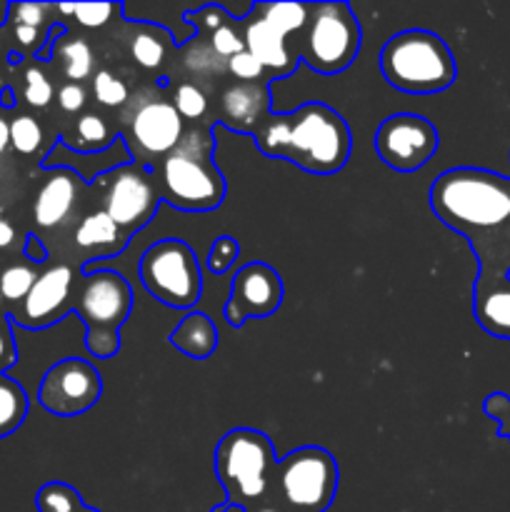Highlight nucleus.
I'll use <instances>...</instances> for the list:
<instances>
[{"instance_id":"nucleus-1","label":"nucleus","mask_w":510,"mask_h":512,"mask_svg":"<svg viewBox=\"0 0 510 512\" xmlns=\"http://www.w3.org/2000/svg\"><path fill=\"white\" fill-rule=\"evenodd\" d=\"M255 145L268 158L288 160L305 173H338L350 158V128L338 110L305 103L293 113L268 115L255 130Z\"/></svg>"},{"instance_id":"nucleus-2","label":"nucleus","mask_w":510,"mask_h":512,"mask_svg":"<svg viewBox=\"0 0 510 512\" xmlns=\"http://www.w3.org/2000/svg\"><path fill=\"white\" fill-rule=\"evenodd\" d=\"M430 208L465 238L510 223V178L483 168H453L430 185Z\"/></svg>"},{"instance_id":"nucleus-3","label":"nucleus","mask_w":510,"mask_h":512,"mask_svg":"<svg viewBox=\"0 0 510 512\" xmlns=\"http://www.w3.org/2000/svg\"><path fill=\"white\" fill-rule=\"evenodd\" d=\"M160 198L188 213L215 210L225 198V178L213 163L208 128H190L173 153L160 160Z\"/></svg>"},{"instance_id":"nucleus-4","label":"nucleus","mask_w":510,"mask_h":512,"mask_svg":"<svg viewBox=\"0 0 510 512\" xmlns=\"http://www.w3.org/2000/svg\"><path fill=\"white\" fill-rule=\"evenodd\" d=\"M278 458L270 438L253 428H235L220 438L215 448V475L225 490V505L213 508H250L270 498V485Z\"/></svg>"},{"instance_id":"nucleus-5","label":"nucleus","mask_w":510,"mask_h":512,"mask_svg":"<svg viewBox=\"0 0 510 512\" xmlns=\"http://www.w3.org/2000/svg\"><path fill=\"white\" fill-rule=\"evenodd\" d=\"M380 70L393 88L430 95L455 83V58L445 40L430 30H403L380 50Z\"/></svg>"},{"instance_id":"nucleus-6","label":"nucleus","mask_w":510,"mask_h":512,"mask_svg":"<svg viewBox=\"0 0 510 512\" xmlns=\"http://www.w3.org/2000/svg\"><path fill=\"white\" fill-rule=\"evenodd\" d=\"M85 323V348L93 358H113L120 350V328L133 308V293L115 270H85L83 288L73 303Z\"/></svg>"},{"instance_id":"nucleus-7","label":"nucleus","mask_w":510,"mask_h":512,"mask_svg":"<svg viewBox=\"0 0 510 512\" xmlns=\"http://www.w3.org/2000/svg\"><path fill=\"white\" fill-rule=\"evenodd\" d=\"M338 493V463L315 445L293 450L278 460L270 498L288 512H325Z\"/></svg>"},{"instance_id":"nucleus-8","label":"nucleus","mask_w":510,"mask_h":512,"mask_svg":"<svg viewBox=\"0 0 510 512\" xmlns=\"http://www.w3.org/2000/svg\"><path fill=\"white\" fill-rule=\"evenodd\" d=\"M120 130L135 163L148 165L173 153L183 140V118L160 90L143 88L125 103Z\"/></svg>"},{"instance_id":"nucleus-9","label":"nucleus","mask_w":510,"mask_h":512,"mask_svg":"<svg viewBox=\"0 0 510 512\" xmlns=\"http://www.w3.org/2000/svg\"><path fill=\"white\" fill-rule=\"evenodd\" d=\"M360 50V25L348 3H310L300 58L323 75L343 73Z\"/></svg>"},{"instance_id":"nucleus-10","label":"nucleus","mask_w":510,"mask_h":512,"mask_svg":"<svg viewBox=\"0 0 510 512\" xmlns=\"http://www.w3.org/2000/svg\"><path fill=\"white\" fill-rule=\"evenodd\" d=\"M140 283L168 308H193L203 293V275L193 248L183 240L165 238L150 245L140 258Z\"/></svg>"},{"instance_id":"nucleus-11","label":"nucleus","mask_w":510,"mask_h":512,"mask_svg":"<svg viewBox=\"0 0 510 512\" xmlns=\"http://www.w3.org/2000/svg\"><path fill=\"white\" fill-rule=\"evenodd\" d=\"M98 180L103 183V210L128 238L150 223L158 210L160 190L148 165L120 163Z\"/></svg>"},{"instance_id":"nucleus-12","label":"nucleus","mask_w":510,"mask_h":512,"mask_svg":"<svg viewBox=\"0 0 510 512\" xmlns=\"http://www.w3.org/2000/svg\"><path fill=\"white\" fill-rule=\"evenodd\" d=\"M103 395V378L83 358L58 360L43 375L38 388V403L58 418H75L93 408Z\"/></svg>"},{"instance_id":"nucleus-13","label":"nucleus","mask_w":510,"mask_h":512,"mask_svg":"<svg viewBox=\"0 0 510 512\" xmlns=\"http://www.w3.org/2000/svg\"><path fill=\"white\" fill-rule=\"evenodd\" d=\"M440 135L430 120L415 113L390 115L375 133V150L388 168L413 173L428 165L438 150Z\"/></svg>"},{"instance_id":"nucleus-14","label":"nucleus","mask_w":510,"mask_h":512,"mask_svg":"<svg viewBox=\"0 0 510 512\" xmlns=\"http://www.w3.org/2000/svg\"><path fill=\"white\" fill-rule=\"evenodd\" d=\"M283 303V280L270 265L250 263L235 273L230 283L225 320L240 328L248 318H268Z\"/></svg>"},{"instance_id":"nucleus-15","label":"nucleus","mask_w":510,"mask_h":512,"mask_svg":"<svg viewBox=\"0 0 510 512\" xmlns=\"http://www.w3.org/2000/svg\"><path fill=\"white\" fill-rule=\"evenodd\" d=\"M73 283L75 273L70 265H55V268L45 270L43 275H38L28 298L13 313L15 323L30 330H43L48 325L58 323L70 310Z\"/></svg>"},{"instance_id":"nucleus-16","label":"nucleus","mask_w":510,"mask_h":512,"mask_svg":"<svg viewBox=\"0 0 510 512\" xmlns=\"http://www.w3.org/2000/svg\"><path fill=\"white\" fill-rule=\"evenodd\" d=\"M83 193V180L73 168H55L48 178L40 183L33 200V220L38 228L55 230L68 223Z\"/></svg>"},{"instance_id":"nucleus-17","label":"nucleus","mask_w":510,"mask_h":512,"mask_svg":"<svg viewBox=\"0 0 510 512\" xmlns=\"http://www.w3.org/2000/svg\"><path fill=\"white\" fill-rule=\"evenodd\" d=\"M268 100V80L228 85L220 95V123L238 133L255 135L268 118Z\"/></svg>"},{"instance_id":"nucleus-18","label":"nucleus","mask_w":510,"mask_h":512,"mask_svg":"<svg viewBox=\"0 0 510 512\" xmlns=\"http://www.w3.org/2000/svg\"><path fill=\"white\" fill-rule=\"evenodd\" d=\"M473 313L480 328L495 338L510 340V278L480 270L475 280Z\"/></svg>"},{"instance_id":"nucleus-19","label":"nucleus","mask_w":510,"mask_h":512,"mask_svg":"<svg viewBox=\"0 0 510 512\" xmlns=\"http://www.w3.org/2000/svg\"><path fill=\"white\" fill-rule=\"evenodd\" d=\"M245 50L253 53L255 58L263 63L265 70L275 75V78H285L295 70L298 60L290 55L288 45H285V38L278 33V30L270 28L265 20H260L258 15H250L245 20Z\"/></svg>"},{"instance_id":"nucleus-20","label":"nucleus","mask_w":510,"mask_h":512,"mask_svg":"<svg viewBox=\"0 0 510 512\" xmlns=\"http://www.w3.org/2000/svg\"><path fill=\"white\" fill-rule=\"evenodd\" d=\"M73 243L85 258L98 260L118 255L128 245V235L108 218L105 210H95V213H88L80 220L78 228H75Z\"/></svg>"},{"instance_id":"nucleus-21","label":"nucleus","mask_w":510,"mask_h":512,"mask_svg":"<svg viewBox=\"0 0 510 512\" xmlns=\"http://www.w3.org/2000/svg\"><path fill=\"white\" fill-rule=\"evenodd\" d=\"M170 345L193 360H205L218 348V328L205 313L190 310L170 333Z\"/></svg>"},{"instance_id":"nucleus-22","label":"nucleus","mask_w":510,"mask_h":512,"mask_svg":"<svg viewBox=\"0 0 510 512\" xmlns=\"http://www.w3.org/2000/svg\"><path fill=\"white\" fill-rule=\"evenodd\" d=\"M60 140H63L65 148L78 150V153H105V150L113 148L115 130L105 115L90 110V113H83L80 118H75L73 125L65 130Z\"/></svg>"},{"instance_id":"nucleus-23","label":"nucleus","mask_w":510,"mask_h":512,"mask_svg":"<svg viewBox=\"0 0 510 512\" xmlns=\"http://www.w3.org/2000/svg\"><path fill=\"white\" fill-rule=\"evenodd\" d=\"M53 60L58 63V68L63 70V75L70 83H80V80L90 78L95 68L93 48H90L88 40L80 38V35L60 40L53 50Z\"/></svg>"},{"instance_id":"nucleus-24","label":"nucleus","mask_w":510,"mask_h":512,"mask_svg":"<svg viewBox=\"0 0 510 512\" xmlns=\"http://www.w3.org/2000/svg\"><path fill=\"white\" fill-rule=\"evenodd\" d=\"M253 13L285 38V35L305 30L310 18V5L290 3V0H283V3H260L253 5Z\"/></svg>"},{"instance_id":"nucleus-25","label":"nucleus","mask_w":510,"mask_h":512,"mask_svg":"<svg viewBox=\"0 0 510 512\" xmlns=\"http://www.w3.org/2000/svg\"><path fill=\"white\" fill-rule=\"evenodd\" d=\"M28 415V395L15 380L0 375V438L15 433Z\"/></svg>"},{"instance_id":"nucleus-26","label":"nucleus","mask_w":510,"mask_h":512,"mask_svg":"<svg viewBox=\"0 0 510 512\" xmlns=\"http://www.w3.org/2000/svg\"><path fill=\"white\" fill-rule=\"evenodd\" d=\"M165 38L168 35L158 28H138L130 38V55L145 70H155L165 60Z\"/></svg>"},{"instance_id":"nucleus-27","label":"nucleus","mask_w":510,"mask_h":512,"mask_svg":"<svg viewBox=\"0 0 510 512\" xmlns=\"http://www.w3.org/2000/svg\"><path fill=\"white\" fill-rule=\"evenodd\" d=\"M38 512H83L85 503L78 490L68 483H45L35 495Z\"/></svg>"},{"instance_id":"nucleus-28","label":"nucleus","mask_w":510,"mask_h":512,"mask_svg":"<svg viewBox=\"0 0 510 512\" xmlns=\"http://www.w3.org/2000/svg\"><path fill=\"white\" fill-rule=\"evenodd\" d=\"M93 98L95 103L103 105V108H125V103L130 100V88L120 75H115L113 70L100 68L93 75Z\"/></svg>"},{"instance_id":"nucleus-29","label":"nucleus","mask_w":510,"mask_h":512,"mask_svg":"<svg viewBox=\"0 0 510 512\" xmlns=\"http://www.w3.org/2000/svg\"><path fill=\"white\" fill-rule=\"evenodd\" d=\"M38 273L28 263H13L0 273V295L10 303H23L28 293L33 290Z\"/></svg>"},{"instance_id":"nucleus-30","label":"nucleus","mask_w":510,"mask_h":512,"mask_svg":"<svg viewBox=\"0 0 510 512\" xmlns=\"http://www.w3.org/2000/svg\"><path fill=\"white\" fill-rule=\"evenodd\" d=\"M170 103L175 105V110H178V115L183 118V123L185 120H193V123L195 120H203L210 108L208 95L203 93L200 85L190 83V80H183V83L175 85Z\"/></svg>"},{"instance_id":"nucleus-31","label":"nucleus","mask_w":510,"mask_h":512,"mask_svg":"<svg viewBox=\"0 0 510 512\" xmlns=\"http://www.w3.org/2000/svg\"><path fill=\"white\" fill-rule=\"evenodd\" d=\"M43 145V125L33 115H18L10 120V148L20 155L38 153Z\"/></svg>"},{"instance_id":"nucleus-32","label":"nucleus","mask_w":510,"mask_h":512,"mask_svg":"<svg viewBox=\"0 0 510 512\" xmlns=\"http://www.w3.org/2000/svg\"><path fill=\"white\" fill-rule=\"evenodd\" d=\"M53 83H50L48 75L43 73V68L38 65H30L23 75V98L30 108H48L50 100H53Z\"/></svg>"},{"instance_id":"nucleus-33","label":"nucleus","mask_w":510,"mask_h":512,"mask_svg":"<svg viewBox=\"0 0 510 512\" xmlns=\"http://www.w3.org/2000/svg\"><path fill=\"white\" fill-rule=\"evenodd\" d=\"M183 65L195 75H210V73H220L225 70V60H220L218 55L213 53L210 43H193L183 50Z\"/></svg>"},{"instance_id":"nucleus-34","label":"nucleus","mask_w":510,"mask_h":512,"mask_svg":"<svg viewBox=\"0 0 510 512\" xmlns=\"http://www.w3.org/2000/svg\"><path fill=\"white\" fill-rule=\"evenodd\" d=\"M208 43L210 48H213V53L218 55L220 60H225V63H228L233 55L243 53L245 50V38L238 33V28H233L230 23L220 25L218 30H213V33L208 35Z\"/></svg>"},{"instance_id":"nucleus-35","label":"nucleus","mask_w":510,"mask_h":512,"mask_svg":"<svg viewBox=\"0 0 510 512\" xmlns=\"http://www.w3.org/2000/svg\"><path fill=\"white\" fill-rule=\"evenodd\" d=\"M120 10V5L115 3H78L73 5V15L78 18V23L83 28H103L110 23L115 13Z\"/></svg>"},{"instance_id":"nucleus-36","label":"nucleus","mask_w":510,"mask_h":512,"mask_svg":"<svg viewBox=\"0 0 510 512\" xmlns=\"http://www.w3.org/2000/svg\"><path fill=\"white\" fill-rule=\"evenodd\" d=\"M225 70H228L230 75H235L240 83H263V75H265L263 63H260L253 53H248V50L233 55V58L225 63Z\"/></svg>"},{"instance_id":"nucleus-37","label":"nucleus","mask_w":510,"mask_h":512,"mask_svg":"<svg viewBox=\"0 0 510 512\" xmlns=\"http://www.w3.org/2000/svg\"><path fill=\"white\" fill-rule=\"evenodd\" d=\"M53 10V5L45 3H10V23L13 25H28V28H40L48 23V13Z\"/></svg>"},{"instance_id":"nucleus-38","label":"nucleus","mask_w":510,"mask_h":512,"mask_svg":"<svg viewBox=\"0 0 510 512\" xmlns=\"http://www.w3.org/2000/svg\"><path fill=\"white\" fill-rule=\"evenodd\" d=\"M238 255H240L238 240L230 238V235H220L208 253V268L218 275L225 273V270L238 260Z\"/></svg>"},{"instance_id":"nucleus-39","label":"nucleus","mask_w":510,"mask_h":512,"mask_svg":"<svg viewBox=\"0 0 510 512\" xmlns=\"http://www.w3.org/2000/svg\"><path fill=\"white\" fill-rule=\"evenodd\" d=\"M185 18H188L185 23L198 25V28L208 30V33H213V30H218L220 25H225L230 20L228 13L220 5H203V8L195 10V13H188Z\"/></svg>"},{"instance_id":"nucleus-40","label":"nucleus","mask_w":510,"mask_h":512,"mask_svg":"<svg viewBox=\"0 0 510 512\" xmlns=\"http://www.w3.org/2000/svg\"><path fill=\"white\" fill-rule=\"evenodd\" d=\"M85 103H88V93H85L83 83H65L60 85L58 90V105L63 113H80V110L85 108Z\"/></svg>"},{"instance_id":"nucleus-41","label":"nucleus","mask_w":510,"mask_h":512,"mask_svg":"<svg viewBox=\"0 0 510 512\" xmlns=\"http://www.w3.org/2000/svg\"><path fill=\"white\" fill-rule=\"evenodd\" d=\"M485 413L490 415V418L498 420L500 425V435H505V438H510V398L503 393H493L488 400H485Z\"/></svg>"},{"instance_id":"nucleus-42","label":"nucleus","mask_w":510,"mask_h":512,"mask_svg":"<svg viewBox=\"0 0 510 512\" xmlns=\"http://www.w3.org/2000/svg\"><path fill=\"white\" fill-rule=\"evenodd\" d=\"M15 358H18V350H15L13 335H10V323L5 318H0V373L5 368H10L15 363Z\"/></svg>"},{"instance_id":"nucleus-43","label":"nucleus","mask_w":510,"mask_h":512,"mask_svg":"<svg viewBox=\"0 0 510 512\" xmlns=\"http://www.w3.org/2000/svg\"><path fill=\"white\" fill-rule=\"evenodd\" d=\"M15 43L20 45L28 53H38L40 43H43V30L40 28H28V25H13Z\"/></svg>"},{"instance_id":"nucleus-44","label":"nucleus","mask_w":510,"mask_h":512,"mask_svg":"<svg viewBox=\"0 0 510 512\" xmlns=\"http://www.w3.org/2000/svg\"><path fill=\"white\" fill-rule=\"evenodd\" d=\"M23 253L28 255V260H33V263H43V260L48 258V253H45V248H43V245H40V240L35 238V235H28V240H25Z\"/></svg>"},{"instance_id":"nucleus-45","label":"nucleus","mask_w":510,"mask_h":512,"mask_svg":"<svg viewBox=\"0 0 510 512\" xmlns=\"http://www.w3.org/2000/svg\"><path fill=\"white\" fill-rule=\"evenodd\" d=\"M13 240H15V228L3 218V213H0V248H10Z\"/></svg>"},{"instance_id":"nucleus-46","label":"nucleus","mask_w":510,"mask_h":512,"mask_svg":"<svg viewBox=\"0 0 510 512\" xmlns=\"http://www.w3.org/2000/svg\"><path fill=\"white\" fill-rule=\"evenodd\" d=\"M243 512H288V510L280 508V505L275 503L273 498H265V500H260V503H255V505H250V508H245Z\"/></svg>"},{"instance_id":"nucleus-47","label":"nucleus","mask_w":510,"mask_h":512,"mask_svg":"<svg viewBox=\"0 0 510 512\" xmlns=\"http://www.w3.org/2000/svg\"><path fill=\"white\" fill-rule=\"evenodd\" d=\"M10 148V123L0 118V155Z\"/></svg>"},{"instance_id":"nucleus-48","label":"nucleus","mask_w":510,"mask_h":512,"mask_svg":"<svg viewBox=\"0 0 510 512\" xmlns=\"http://www.w3.org/2000/svg\"><path fill=\"white\" fill-rule=\"evenodd\" d=\"M0 105H3V108H13V105H15L13 93H10V88L0 90Z\"/></svg>"},{"instance_id":"nucleus-49","label":"nucleus","mask_w":510,"mask_h":512,"mask_svg":"<svg viewBox=\"0 0 510 512\" xmlns=\"http://www.w3.org/2000/svg\"><path fill=\"white\" fill-rule=\"evenodd\" d=\"M83 512H100V510H95V508H88V505H85V510Z\"/></svg>"},{"instance_id":"nucleus-50","label":"nucleus","mask_w":510,"mask_h":512,"mask_svg":"<svg viewBox=\"0 0 510 512\" xmlns=\"http://www.w3.org/2000/svg\"><path fill=\"white\" fill-rule=\"evenodd\" d=\"M0 300H3V295H0Z\"/></svg>"}]
</instances>
